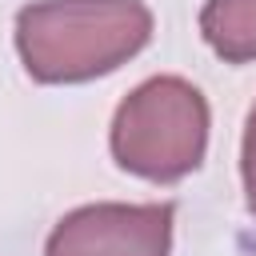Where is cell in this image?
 I'll return each mask as SVG.
<instances>
[{
	"mask_svg": "<svg viewBox=\"0 0 256 256\" xmlns=\"http://www.w3.org/2000/svg\"><path fill=\"white\" fill-rule=\"evenodd\" d=\"M152 40L144 0H36L16 12V52L36 84H88Z\"/></svg>",
	"mask_w": 256,
	"mask_h": 256,
	"instance_id": "1",
	"label": "cell"
},
{
	"mask_svg": "<svg viewBox=\"0 0 256 256\" xmlns=\"http://www.w3.org/2000/svg\"><path fill=\"white\" fill-rule=\"evenodd\" d=\"M240 180H244V204L256 216V104L244 120V144H240Z\"/></svg>",
	"mask_w": 256,
	"mask_h": 256,
	"instance_id": "5",
	"label": "cell"
},
{
	"mask_svg": "<svg viewBox=\"0 0 256 256\" xmlns=\"http://www.w3.org/2000/svg\"><path fill=\"white\" fill-rule=\"evenodd\" d=\"M112 160L152 184H176L204 164L208 100L184 76H152L136 84L108 132Z\"/></svg>",
	"mask_w": 256,
	"mask_h": 256,
	"instance_id": "2",
	"label": "cell"
},
{
	"mask_svg": "<svg viewBox=\"0 0 256 256\" xmlns=\"http://www.w3.org/2000/svg\"><path fill=\"white\" fill-rule=\"evenodd\" d=\"M172 204H84L52 228L44 256H172Z\"/></svg>",
	"mask_w": 256,
	"mask_h": 256,
	"instance_id": "3",
	"label": "cell"
},
{
	"mask_svg": "<svg viewBox=\"0 0 256 256\" xmlns=\"http://www.w3.org/2000/svg\"><path fill=\"white\" fill-rule=\"evenodd\" d=\"M200 36L224 64L256 60V0H204Z\"/></svg>",
	"mask_w": 256,
	"mask_h": 256,
	"instance_id": "4",
	"label": "cell"
}]
</instances>
